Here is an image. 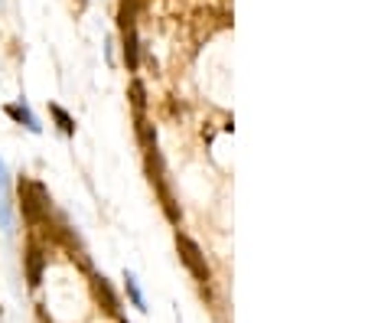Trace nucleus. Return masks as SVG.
Segmentation results:
<instances>
[{
	"mask_svg": "<svg viewBox=\"0 0 368 323\" xmlns=\"http://www.w3.org/2000/svg\"><path fill=\"white\" fill-rule=\"evenodd\" d=\"M20 199H23V216L30 222H39L50 212V193L36 180H23L20 183Z\"/></svg>",
	"mask_w": 368,
	"mask_h": 323,
	"instance_id": "1",
	"label": "nucleus"
},
{
	"mask_svg": "<svg viewBox=\"0 0 368 323\" xmlns=\"http://www.w3.org/2000/svg\"><path fill=\"white\" fill-rule=\"evenodd\" d=\"M0 232L3 236H13V196H10V170L0 157Z\"/></svg>",
	"mask_w": 368,
	"mask_h": 323,
	"instance_id": "2",
	"label": "nucleus"
},
{
	"mask_svg": "<svg viewBox=\"0 0 368 323\" xmlns=\"http://www.w3.org/2000/svg\"><path fill=\"white\" fill-rule=\"evenodd\" d=\"M176 242H180V251H183L186 268H189V271H193L199 281L206 284V281H209V268H206V261H202V251H199V245L193 242V238H186V236H176Z\"/></svg>",
	"mask_w": 368,
	"mask_h": 323,
	"instance_id": "3",
	"label": "nucleus"
},
{
	"mask_svg": "<svg viewBox=\"0 0 368 323\" xmlns=\"http://www.w3.org/2000/svg\"><path fill=\"white\" fill-rule=\"evenodd\" d=\"M3 112L10 114V118L17 121V125H23L26 131H33V134H39V131H43V125H39V118H36L33 112H30V105H26V101H13V105H7Z\"/></svg>",
	"mask_w": 368,
	"mask_h": 323,
	"instance_id": "4",
	"label": "nucleus"
},
{
	"mask_svg": "<svg viewBox=\"0 0 368 323\" xmlns=\"http://www.w3.org/2000/svg\"><path fill=\"white\" fill-rule=\"evenodd\" d=\"M124 287H127V298H131V304H134L137 311H147V300H144V291H140V284H137V278L131 271L124 274Z\"/></svg>",
	"mask_w": 368,
	"mask_h": 323,
	"instance_id": "5",
	"label": "nucleus"
},
{
	"mask_svg": "<svg viewBox=\"0 0 368 323\" xmlns=\"http://www.w3.org/2000/svg\"><path fill=\"white\" fill-rule=\"evenodd\" d=\"M30 264H26V268H30V284L33 287H39V281H43V255H39L36 249H30Z\"/></svg>",
	"mask_w": 368,
	"mask_h": 323,
	"instance_id": "6",
	"label": "nucleus"
},
{
	"mask_svg": "<svg viewBox=\"0 0 368 323\" xmlns=\"http://www.w3.org/2000/svg\"><path fill=\"white\" fill-rule=\"evenodd\" d=\"M50 112H52V118L59 121L62 134H65V137H72V134H75V121H72V118H69V112H65V108H59V105H52Z\"/></svg>",
	"mask_w": 368,
	"mask_h": 323,
	"instance_id": "7",
	"label": "nucleus"
},
{
	"mask_svg": "<svg viewBox=\"0 0 368 323\" xmlns=\"http://www.w3.org/2000/svg\"><path fill=\"white\" fill-rule=\"evenodd\" d=\"M134 101H137V108H144V85L140 82H134Z\"/></svg>",
	"mask_w": 368,
	"mask_h": 323,
	"instance_id": "8",
	"label": "nucleus"
}]
</instances>
